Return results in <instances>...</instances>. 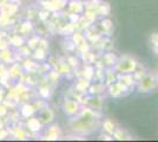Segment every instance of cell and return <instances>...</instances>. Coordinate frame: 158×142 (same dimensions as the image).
I'll use <instances>...</instances> for the list:
<instances>
[{"label": "cell", "mask_w": 158, "mask_h": 142, "mask_svg": "<svg viewBox=\"0 0 158 142\" xmlns=\"http://www.w3.org/2000/svg\"><path fill=\"white\" fill-rule=\"evenodd\" d=\"M155 83H156V80L153 78V76L149 75V76H146L145 78L142 80L140 84H139V90H140V91H143V93L150 91V90L153 88Z\"/></svg>", "instance_id": "obj_1"}, {"label": "cell", "mask_w": 158, "mask_h": 142, "mask_svg": "<svg viewBox=\"0 0 158 142\" xmlns=\"http://www.w3.org/2000/svg\"><path fill=\"white\" fill-rule=\"evenodd\" d=\"M105 127H106L105 129L107 130V131H110V133H112V131H113V126H112V124L109 121L105 122Z\"/></svg>", "instance_id": "obj_2"}, {"label": "cell", "mask_w": 158, "mask_h": 142, "mask_svg": "<svg viewBox=\"0 0 158 142\" xmlns=\"http://www.w3.org/2000/svg\"><path fill=\"white\" fill-rule=\"evenodd\" d=\"M156 81H157V83H158V78H157V80H156Z\"/></svg>", "instance_id": "obj_3"}]
</instances>
